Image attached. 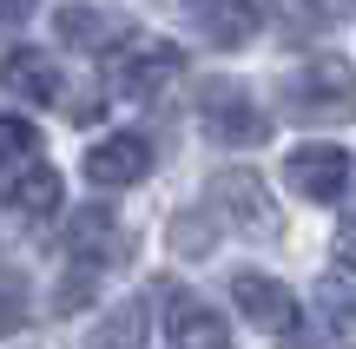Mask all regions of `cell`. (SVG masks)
Here are the masks:
<instances>
[{
	"instance_id": "16",
	"label": "cell",
	"mask_w": 356,
	"mask_h": 349,
	"mask_svg": "<svg viewBox=\"0 0 356 349\" xmlns=\"http://www.w3.org/2000/svg\"><path fill=\"white\" fill-rule=\"evenodd\" d=\"M20 323H26V277L0 271V337H13Z\"/></svg>"
},
{
	"instance_id": "15",
	"label": "cell",
	"mask_w": 356,
	"mask_h": 349,
	"mask_svg": "<svg viewBox=\"0 0 356 349\" xmlns=\"http://www.w3.org/2000/svg\"><path fill=\"white\" fill-rule=\"evenodd\" d=\"M310 297H317V310H323V323L337 330V337H356V297L343 284H337V277H323L317 290H310Z\"/></svg>"
},
{
	"instance_id": "19",
	"label": "cell",
	"mask_w": 356,
	"mask_h": 349,
	"mask_svg": "<svg viewBox=\"0 0 356 349\" xmlns=\"http://www.w3.org/2000/svg\"><path fill=\"white\" fill-rule=\"evenodd\" d=\"M0 26H20V0H0Z\"/></svg>"
},
{
	"instance_id": "13",
	"label": "cell",
	"mask_w": 356,
	"mask_h": 349,
	"mask_svg": "<svg viewBox=\"0 0 356 349\" xmlns=\"http://www.w3.org/2000/svg\"><path fill=\"white\" fill-rule=\"evenodd\" d=\"M86 349H145V303H139V297L119 303V310L86 337Z\"/></svg>"
},
{
	"instance_id": "3",
	"label": "cell",
	"mask_w": 356,
	"mask_h": 349,
	"mask_svg": "<svg viewBox=\"0 0 356 349\" xmlns=\"http://www.w3.org/2000/svg\"><path fill=\"white\" fill-rule=\"evenodd\" d=\"M284 99H291V112L297 119H330V112H350L356 105V73H350V60H310L304 73L284 86Z\"/></svg>"
},
{
	"instance_id": "1",
	"label": "cell",
	"mask_w": 356,
	"mask_h": 349,
	"mask_svg": "<svg viewBox=\"0 0 356 349\" xmlns=\"http://www.w3.org/2000/svg\"><path fill=\"white\" fill-rule=\"evenodd\" d=\"M198 126L218 145H264L270 139V119L257 112V99L238 79H204L198 86Z\"/></svg>"
},
{
	"instance_id": "5",
	"label": "cell",
	"mask_w": 356,
	"mask_h": 349,
	"mask_svg": "<svg viewBox=\"0 0 356 349\" xmlns=\"http://www.w3.org/2000/svg\"><path fill=\"white\" fill-rule=\"evenodd\" d=\"M185 20H191V33H198L204 46L238 53V46H251V40H257L264 7H257V0H185Z\"/></svg>"
},
{
	"instance_id": "14",
	"label": "cell",
	"mask_w": 356,
	"mask_h": 349,
	"mask_svg": "<svg viewBox=\"0 0 356 349\" xmlns=\"http://www.w3.org/2000/svg\"><path fill=\"white\" fill-rule=\"evenodd\" d=\"M53 26H60L66 46H106V40L119 33V26L106 20L99 7H60V13H53Z\"/></svg>"
},
{
	"instance_id": "10",
	"label": "cell",
	"mask_w": 356,
	"mask_h": 349,
	"mask_svg": "<svg viewBox=\"0 0 356 349\" xmlns=\"http://www.w3.org/2000/svg\"><path fill=\"white\" fill-rule=\"evenodd\" d=\"M211 205L225 211L231 224H251V231H270V224H277V211L264 205V185H257L251 171H218L211 178Z\"/></svg>"
},
{
	"instance_id": "11",
	"label": "cell",
	"mask_w": 356,
	"mask_h": 349,
	"mask_svg": "<svg viewBox=\"0 0 356 349\" xmlns=\"http://www.w3.org/2000/svg\"><path fill=\"white\" fill-rule=\"evenodd\" d=\"M119 244H126V231H119V218H113L106 205L79 211V218L66 224V250H73L79 264H113V257H119Z\"/></svg>"
},
{
	"instance_id": "7",
	"label": "cell",
	"mask_w": 356,
	"mask_h": 349,
	"mask_svg": "<svg viewBox=\"0 0 356 349\" xmlns=\"http://www.w3.org/2000/svg\"><path fill=\"white\" fill-rule=\"evenodd\" d=\"M145 171H152V145L139 139V132H113V139H99L86 152V178L106 185V191H119V185H139Z\"/></svg>"
},
{
	"instance_id": "8",
	"label": "cell",
	"mask_w": 356,
	"mask_h": 349,
	"mask_svg": "<svg viewBox=\"0 0 356 349\" xmlns=\"http://www.w3.org/2000/svg\"><path fill=\"white\" fill-rule=\"evenodd\" d=\"M0 86L13 92V99H26V105H53L60 99V60L53 53H40V46H13L7 60H0Z\"/></svg>"
},
{
	"instance_id": "9",
	"label": "cell",
	"mask_w": 356,
	"mask_h": 349,
	"mask_svg": "<svg viewBox=\"0 0 356 349\" xmlns=\"http://www.w3.org/2000/svg\"><path fill=\"white\" fill-rule=\"evenodd\" d=\"M165 337H172V349H231V323L198 297H172Z\"/></svg>"
},
{
	"instance_id": "17",
	"label": "cell",
	"mask_w": 356,
	"mask_h": 349,
	"mask_svg": "<svg viewBox=\"0 0 356 349\" xmlns=\"http://www.w3.org/2000/svg\"><path fill=\"white\" fill-rule=\"evenodd\" d=\"M33 139H40V132L26 126V119H7V112H0V165H20V158H33Z\"/></svg>"
},
{
	"instance_id": "18",
	"label": "cell",
	"mask_w": 356,
	"mask_h": 349,
	"mask_svg": "<svg viewBox=\"0 0 356 349\" xmlns=\"http://www.w3.org/2000/svg\"><path fill=\"white\" fill-rule=\"evenodd\" d=\"M337 257H343V271H356V231L337 237Z\"/></svg>"
},
{
	"instance_id": "6",
	"label": "cell",
	"mask_w": 356,
	"mask_h": 349,
	"mask_svg": "<svg viewBox=\"0 0 356 349\" xmlns=\"http://www.w3.org/2000/svg\"><path fill=\"white\" fill-rule=\"evenodd\" d=\"M284 185H291L297 198H310V205H337L343 185H350L343 145H297V152L284 158Z\"/></svg>"
},
{
	"instance_id": "4",
	"label": "cell",
	"mask_w": 356,
	"mask_h": 349,
	"mask_svg": "<svg viewBox=\"0 0 356 349\" xmlns=\"http://www.w3.org/2000/svg\"><path fill=\"white\" fill-rule=\"evenodd\" d=\"M231 303H238V316L251 330H264V337H291L297 330V290L277 284L270 271H238L231 277Z\"/></svg>"
},
{
	"instance_id": "2",
	"label": "cell",
	"mask_w": 356,
	"mask_h": 349,
	"mask_svg": "<svg viewBox=\"0 0 356 349\" xmlns=\"http://www.w3.org/2000/svg\"><path fill=\"white\" fill-rule=\"evenodd\" d=\"M185 79V46H172V40H126V46H113V86L126 92V99H159L165 86Z\"/></svg>"
},
{
	"instance_id": "12",
	"label": "cell",
	"mask_w": 356,
	"mask_h": 349,
	"mask_svg": "<svg viewBox=\"0 0 356 349\" xmlns=\"http://www.w3.org/2000/svg\"><path fill=\"white\" fill-rule=\"evenodd\" d=\"M13 211H20V218H53V211H60V171L53 165H26L20 178H13Z\"/></svg>"
}]
</instances>
